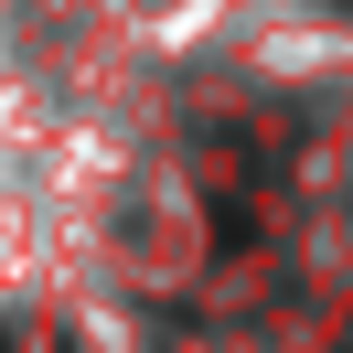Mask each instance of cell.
Segmentation results:
<instances>
[{
  "instance_id": "1",
  "label": "cell",
  "mask_w": 353,
  "mask_h": 353,
  "mask_svg": "<svg viewBox=\"0 0 353 353\" xmlns=\"http://www.w3.org/2000/svg\"><path fill=\"white\" fill-rule=\"evenodd\" d=\"M0 353H11V332H0Z\"/></svg>"
}]
</instances>
